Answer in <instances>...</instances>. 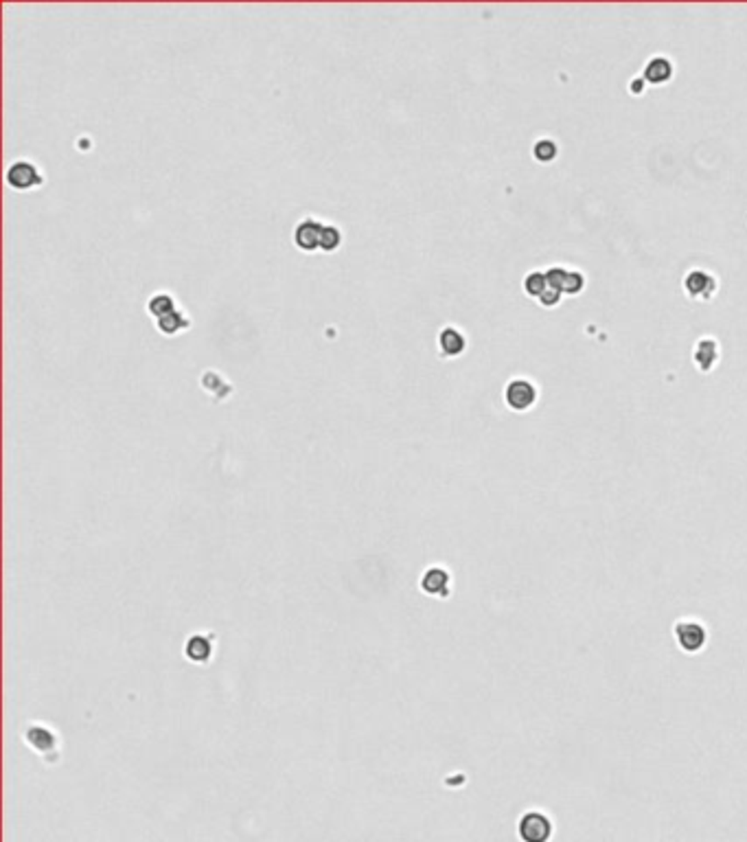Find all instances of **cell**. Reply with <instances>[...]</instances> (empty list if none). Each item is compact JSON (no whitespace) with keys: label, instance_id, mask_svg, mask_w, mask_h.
Listing matches in <instances>:
<instances>
[{"label":"cell","instance_id":"15","mask_svg":"<svg viewBox=\"0 0 747 842\" xmlns=\"http://www.w3.org/2000/svg\"><path fill=\"white\" fill-rule=\"evenodd\" d=\"M202 386H204V390L211 393L215 400H222L230 393V384L217 371H204L202 373Z\"/></svg>","mask_w":747,"mask_h":842},{"label":"cell","instance_id":"8","mask_svg":"<svg viewBox=\"0 0 747 842\" xmlns=\"http://www.w3.org/2000/svg\"><path fill=\"white\" fill-rule=\"evenodd\" d=\"M684 285H686V292L690 296H695V298H710V296H713V292H715V279L710 275H706V272H701V270L690 272L686 277Z\"/></svg>","mask_w":747,"mask_h":842},{"label":"cell","instance_id":"3","mask_svg":"<svg viewBox=\"0 0 747 842\" xmlns=\"http://www.w3.org/2000/svg\"><path fill=\"white\" fill-rule=\"evenodd\" d=\"M520 838L524 842H548L550 834H553V825L550 820L546 818L539 812H528L522 816L520 825H517Z\"/></svg>","mask_w":747,"mask_h":842},{"label":"cell","instance_id":"1","mask_svg":"<svg viewBox=\"0 0 747 842\" xmlns=\"http://www.w3.org/2000/svg\"><path fill=\"white\" fill-rule=\"evenodd\" d=\"M5 180L15 191H31L42 185V171L40 167L27 158H18L7 167Z\"/></svg>","mask_w":747,"mask_h":842},{"label":"cell","instance_id":"4","mask_svg":"<svg viewBox=\"0 0 747 842\" xmlns=\"http://www.w3.org/2000/svg\"><path fill=\"white\" fill-rule=\"evenodd\" d=\"M675 640H677V645L684 652L695 654L706 645L708 632H706L703 625L697 623V621H680L675 625Z\"/></svg>","mask_w":747,"mask_h":842},{"label":"cell","instance_id":"14","mask_svg":"<svg viewBox=\"0 0 747 842\" xmlns=\"http://www.w3.org/2000/svg\"><path fill=\"white\" fill-rule=\"evenodd\" d=\"M173 310H178V308H176V298H173L169 292H156V294H152L150 301H147V312H150L156 320L162 318V316H167V314H171Z\"/></svg>","mask_w":747,"mask_h":842},{"label":"cell","instance_id":"19","mask_svg":"<svg viewBox=\"0 0 747 842\" xmlns=\"http://www.w3.org/2000/svg\"><path fill=\"white\" fill-rule=\"evenodd\" d=\"M583 288H586V279H583L581 272H568V279L563 283V292L566 294H579Z\"/></svg>","mask_w":747,"mask_h":842},{"label":"cell","instance_id":"5","mask_svg":"<svg viewBox=\"0 0 747 842\" xmlns=\"http://www.w3.org/2000/svg\"><path fill=\"white\" fill-rule=\"evenodd\" d=\"M324 222L316 220V218H303L296 226H294V244L298 250L303 253H314V250H320V232H322Z\"/></svg>","mask_w":747,"mask_h":842},{"label":"cell","instance_id":"17","mask_svg":"<svg viewBox=\"0 0 747 842\" xmlns=\"http://www.w3.org/2000/svg\"><path fill=\"white\" fill-rule=\"evenodd\" d=\"M548 288H550V285H548V279H546V272H531V275H526V279H524L526 294L535 296L537 301L541 298V294Z\"/></svg>","mask_w":747,"mask_h":842},{"label":"cell","instance_id":"6","mask_svg":"<svg viewBox=\"0 0 747 842\" xmlns=\"http://www.w3.org/2000/svg\"><path fill=\"white\" fill-rule=\"evenodd\" d=\"M436 343H439V353H441L443 357H456V355H461V353L465 351L467 338H465V334H463L458 327L445 325V327L439 331V338H436Z\"/></svg>","mask_w":747,"mask_h":842},{"label":"cell","instance_id":"12","mask_svg":"<svg viewBox=\"0 0 747 842\" xmlns=\"http://www.w3.org/2000/svg\"><path fill=\"white\" fill-rule=\"evenodd\" d=\"M673 77V64L666 58H653L644 66V79L651 84H664Z\"/></svg>","mask_w":747,"mask_h":842},{"label":"cell","instance_id":"13","mask_svg":"<svg viewBox=\"0 0 747 842\" xmlns=\"http://www.w3.org/2000/svg\"><path fill=\"white\" fill-rule=\"evenodd\" d=\"M717 357H719V347H717L715 340H710V338L699 340V345H697V349H695V362H697V367H699L701 371H710V369L715 367Z\"/></svg>","mask_w":747,"mask_h":842},{"label":"cell","instance_id":"10","mask_svg":"<svg viewBox=\"0 0 747 842\" xmlns=\"http://www.w3.org/2000/svg\"><path fill=\"white\" fill-rule=\"evenodd\" d=\"M185 654L189 660L193 662H206L213 656V643L209 640V636L204 634H195L187 640V647Z\"/></svg>","mask_w":747,"mask_h":842},{"label":"cell","instance_id":"11","mask_svg":"<svg viewBox=\"0 0 747 842\" xmlns=\"http://www.w3.org/2000/svg\"><path fill=\"white\" fill-rule=\"evenodd\" d=\"M25 739L33 750H38V752H48L55 748V735L44 726H31L25 732Z\"/></svg>","mask_w":747,"mask_h":842},{"label":"cell","instance_id":"20","mask_svg":"<svg viewBox=\"0 0 747 842\" xmlns=\"http://www.w3.org/2000/svg\"><path fill=\"white\" fill-rule=\"evenodd\" d=\"M548 285H550V283H548ZM561 294H563L561 290H557V288H548V290H546V292L541 294L539 303H541L543 308H553V305H557V303H559Z\"/></svg>","mask_w":747,"mask_h":842},{"label":"cell","instance_id":"18","mask_svg":"<svg viewBox=\"0 0 747 842\" xmlns=\"http://www.w3.org/2000/svg\"><path fill=\"white\" fill-rule=\"evenodd\" d=\"M533 154H535V158L539 160V163H550V160H555V156H557V145L550 138H541V140L535 143Z\"/></svg>","mask_w":747,"mask_h":842},{"label":"cell","instance_id":"16","mask_svg":"<svg viewBox=\"0 0 747 842\" xmlns=\"http://www.w3.org/2000/svg\"><path fill=\"white\" fill-rule=\"evenodd\" d=\"M342 244V230L336 224H324L320 232V250L322 253H333Z\"/></svg>","mask_w":747,"mask_h":842},{"label":"cell","instance_id":"2","mask_svg":"<svg viewBox=\"0 0 747 842\" xmlns=\"http://www.w3.org/2000/svg\"><path fill=\"white\" fill-rule=\"evenodd\" d=\"M504 402L511 410H517V413H524V410L533 408V404L537 402V388L533 382L528 380H511L504 388Z\"/></svg>","mask_w":747,"mask_h":842},{"label":"cell","instance_id":"7","mask_svg":"<svg viewBox=\"0 0 747 842\" xmlns=\"http://www.w3.org/2000/svg\"><path fill=\"white\" fill-rule=\"evenodd\" d=\"M449 572L445 568H428L423 572V579H421V588L423 593L432 595V597H447L449 595Z\"/></svg>","mask_w":747,"mask_h":842},{"label":"cell","instance_id":"9","mask_svg":"<svg viewBox=\"0 0 747 842\" xmlns=\"http://www.w3.org/2000/svg\"><path fill=\"white\" fill-rule=\"evenodd\" d=\"M156 327H158L160 334L176 336V334H180L182 329H189V327H191V318H189V314H187L185 310L178 308V310H173L171 314L158 318V320H156Z\"/></svg>","mask_w":747,"mask_h":842}]
</instances>
